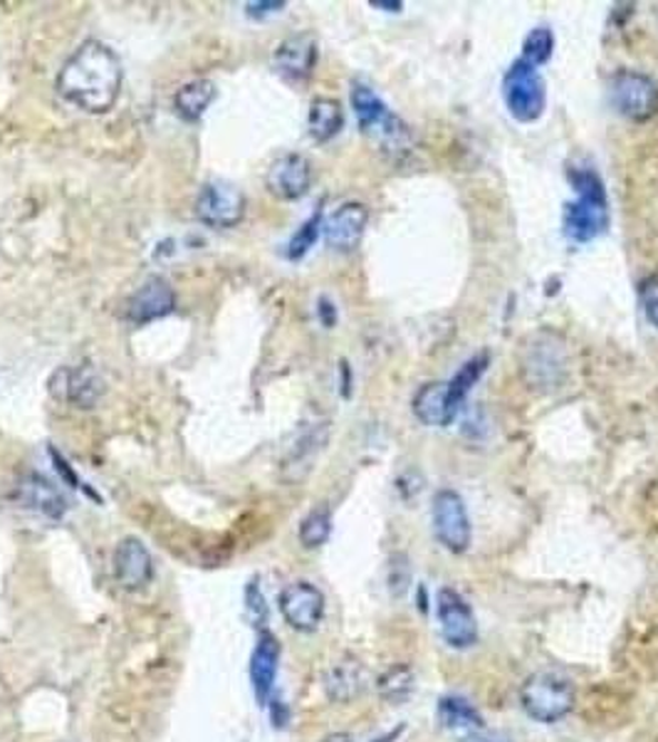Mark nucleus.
<instances>
[{
	"label": "nucleus",
	"mask_w": 658,
	"mask_h": 742,
	"mask_svg": "<svg viewBox=\"0 0 658 742\" xmlns=\"http://www.w3.org/2000/svg\"><path fill=\"white\" fill-rule=\"evenodd\" d=\"M320 230H322V210H317L315 216H310L300 226V230L295 233L288 243V258L290 260H302L310 248H315L317 238H320Z\"/></svg>",
	"instance_id": "27"
},
{
	"label": "nucleus",
	"mask_w": 658,
	"mask_h": 742,
	"mask_svg": "<svg viewBox=\"0 0 658 742\" xmlns=\"http://www.w3.org/2000/svg\"><path fill=\"white\" fill-rule=\"evenodd\" d=\"M436 614L441 636L451 649L466 651L478 644V622L470 604L451 586H443L436 596Z\"/></svg>",
	"instance_id": "8"
},
{
	"label": "nucleus",
	"mask_w": 658,
	"mask_h": 742,
	"mask_svg": "<svg viewBox=\"0 0 658 742\" xmlns=\"http://www.w3.org/2000/svg\"><path fill=\"white\" fill-rule=\"evenodd\" d=\"M285 8L282 0H268V3H248L246 6V13L248 18H256V20H262V18H268V16H276L280 13V10Z\"/></svg>",
	"instance_id": "30"
},
{
	"label": "nucleus",
	"mask_w": 658,
	"mask_h": 742,
	"mask_svg": "<svg viewBox=\"0 0 658 742\" xmlns=\"http://www.w3.org/2000/svg\"><path fill=\"white\" fill-rule=\"evenodd\" d=\"M317 315H320L325 327H335V323H337V307L332 303H329L327 297H322V300H320V307H317Z\"/></svg>",
	"instance_id": "32"
},
{
	"label": "nucleus",
	"mask_w": 658,
	"mask_h": 742,
	"mask_svg": "<svg viewBox=\"0 0 658 742\" xmlns=\"http://www.w3.org/2000/svg\"><path fill=\"white\" fill-rule=\"evenodd\" d=\"M520 705L537 723H559L575 708V685L565 675L532 673L520 689Z\"/></svg>",
	"instance_id": "4"
},
{
	"label": "nucleus",
	"mask_w": 658,
	"mask_h": 742,
	"mask_svg": "<svg viewBox=\"0 0 658 742\" xmlns=\"http://www.w3.org/2000/svg\"><path fill=\"white\" fill-rule=\"evenodd\" d=\"M50 456H52V461H54V468H58V471L62 473V478H64V481H68L72 487H84V485L80 483V478H77V475L72 473V468L68 465V461H64L58 451L50 448Z\"/></svg>",
	"instance_id": "31"
},
{
	"label": "nucleus",
	"mask_w": 658,
	"mask_h": 742,
	"mask_svg": "<svg viewBox=\"0 0 658 742\" xmlns=\"http://www.w3.org/2000/svg\"><path fill=\"white\" fill-rule=\"evenodd\" d=\"M352 107L359 119V129L365 131L369 139H375L383 151L401 154L411 147L409 127H406L367 85H355Z\"/></svg>",
	"instance_id": "3"
},
{
	"label": "nucleus",
	"mask_w": 658,
	"mask_h": 742,
	"mask_svg": "<svg viewBox=\"0 0 658 742\" xmlns=\"http://www.w3.org/2000/svg\"><path fill=\"white\" fill-rule=\"evenodd\" d=\"M367 220L369 210L365 204L339 206L335 214L327 218V224H322L327 246L339 253H352L361 243V236H365Z\"/></svg>",
	"instance_id": "16"
},
{
	"label": "nucleus",
	"mask_w": 658,
	"mask_h": 742,
	"mask_svg": "<svg viewBox=\"0 0 658 742\" xmlns=\"http://www.w3.org/2000/svg\"><path fill=\"white\" fill-rule=\"evenodd\" d=\"M58 92L77 109L104 115L122 90V65L100 40H87L72 52L58 75Z\"/></svg>",
	"instance_id": "1"
},
{
	"label": "nucleus",
	"mask_w": 658,
	"mask_h": 742,
	"mask_svg": "<svg viewBox=\"0 0 658 742\" xmlns=\"http://www.w3.org/2000/svg\"><path fill=\"white\" fill-rule=\"evenodd\" d=\"M272 65L290 82H305L317 65V40L310 32L285 38L272 52Z\"/></svg>",
	"instance_id": "14"
},
{
	"label": "nucleus",
	"mask_w": 658,
	"mask_h": 742,
	"mask_svg": "<svg viewBox=\"0 0 658 742\" xmlns=\"http://www.w3.org/2000/svg\"><path fill=\"white\" fill-rule=\"evenodd\" d=\"M413 414L426 426H448L458 416L456 408L448 404L446 384H426L413 396Z\"/></svg>",
	"instance_id": "20"
},
{
	"label": "nucleus",
	"mask_w": 658,
	"mask_h": 742,
	"mask_svg": "<svg viewBox=\"0 0 658 742\" xmlns=\"http://www.w3.org/2000/svg\"><path fill=\"white\" fill-rule=\"evenodd\" d=\"M555 50V36L550 28H535L528 38L522 42V60H528L530 65H542L552 58Z\"/></svg>",
	"instance_id": "28"
},
{
	"label": "nucleus",
	"mask_w": 658,
	"mask_h": 742,
	"mask_svg": "<svg viewBox=\"0 0 658 742\" xmlns=\"http://www.w3.org/2000/svg\"><path fill=\"white\" fill-rule=\"evenodd\" d=\"M114 577L127 592H139L153 580V560L144 542L127 537L114 550Z\"/></svg>",
	"instance_id": "13"
},
{
	"label": "nucleus",
	"mask_w": 658,
	"mask_h": 742,
	"mask_svg": "<svg viewBox=\"0 0 658 742\" xmlns=\"http://www.w3.org/2000/svg\"><path fill=\"white\" fill-rule=\"evenodd\" d=\"M246 216V196L228 181H208L196 198V218L211 228H233Z\"/></svg>",
	"instance_id": "9"
},
{
	"label": "nucleus",
	"mask_w": 658,
	"mask_h": 742,
	"mask_svg": "<svg viewBox=\"0 0 658 742\" xmlns=\"http://www.w3.org/2000/svg\"><path fill=\"white\" fill-rule=\"evenodd\" d=\"M345 127L342 105L332 97H317L310 105V117H307V129L315 141L335 139Z\"/></svg>",
	"instance_id": "22"
},
{
	"label": "nucleus",
	"mask_w": 658,
	"mask_h": 742,
	"mask_svg": "<svg viewBox=\"0 0 658 742\" xmlns=\"http://www.w3.org/2000/svg\"><path fill=\"white\" fill-rule=\"evenodd\" d=\"M213 99H216V85L211 80H193L189 85H183L177 92V97H173V107H177V115L181 119L199 121Z\"/></svg>",
	"instance_id": "23"
},
{
	"label": "nucleus",
	"mask_w": 658,
	"mask_h": 742,
	"mask_svg": "<svg viewBox=\"0 0 658 742\" xmlns=\"http://www.w3.org/2000/svg\"><path fill=\"white\" fill-rule=\"evenodd\" d=\"M436 715L441 728L453 730V733H463L466 738L476 735L482 730V715L466 701V698L458 695L441 698L436 708Z\"/></svg>",
	"instance_id": "21"
},
{
	"label": "nucleus",
	"mask_w": 658,
	"mask_h": 742,
	"mask_svg": "<svg viewBox=\"0 0 658 742\" xmlns=\"http://www.w3.org/2000/svg\"><path fill=\"white\" fill-rule=\"evenodd\" d=\"M52 394L74 408H94L104 396V379L90 364L74 369H60L54 374Z\"/></svg>",
	"instance_id": "12"
},
{
	"label": "nucleus",
	"mask_w": 658,
	"mask_h": 742,
	"mask_svg": "<svg viewBox=\"0 0 658 742\" xmlns=\"http://www.w3.org/2000/svg\"><path fill=\"white\" fill-rule=\"evenodd\" d=\"M278 663H280V644L276 634L260 629L258 644L250 656V681H253V691L260 705H266L276 689L278 679Z\"/></svg>",
	"instance_id": "18"
},
{
	"label": "nucleus",
	"mask_w": 658,
	"mask_h": 742,
	"mask_svg": "<svg viewBox=\"0 0 658 742\" xmlns=\"http://www.w3.org/2000/svg\"><path fill=\"white\" fill-rule=\"evenodd\" d=\"M419 612H426V590H419Z\"/></svg>",
	"instance_id": "35"
},
{
	"label": "nucleus",
	"mask_w": 658,
	"mask_h": 742,
	"mask_svg": "<svg viewBox=\"0 0 658 742\" xmlns=\"http://www.w3.org/2000/svg\"><path fill=\"white\" fill-rule=\"evenodd\" d=\"M325 742H352V738H349V735H335V738H329Z\"/></svg>",
	"instance_id": "36"
},
{
	"label": "nucleus",
	"mask_w": 658,
	"mask_h": 742,
	"mask_svg": "<svg viewBox=\"0 0 658 742\" xmlns=\"http://www.w3.org/2000/svg\"><path fill=\"white\" fill-rule=\"evenodd\" d=\"M416 689V675L409 666H403V663H397V666H391L379 675L377 681V691L387 703L393 705H401L411 698Z\"/></svg>",
	"instance_id": "24"
},
{
	"label": "nucleus",
	"mask_w": 658,
	"mask_h": 742,
	"mask_svg": "<svg viewBox=\"0 0 658 742\" xmlns=\"http://www.w3.org/2000/svg\"><path fill=\"white\" fill-rule=\"evenodd\" d=\"M367 689V669L352 656L337 661L332 669L327 671L325 691L337 703H349Z\"/></svg>",
	"instance_id": "19"
},
{
	"label": "nucleus",
	"mask_w": 658,
	"mask_h": 742,
	"mask_svg": "<svg viewBox=\"0 0 658 742\" xmlns=\"http://www.w3.org/2000/svg\"><path fill=\"white\" fill-rule=\"evenodd\" d=\"M488 367V354H482V357H473L470 362H466L463 367L458 369V374L453 376L451 382H448V404H451L456 412L458 406L466 402V396L470 394V389L478 384V379L482 376Z\"/></svg>",
	"instance_id": "25"
},
{
	"label": "nucleus",
	"mask_w": 658,
	"mask_h": 742,
	"mask_svg": "<svg viewBox=\"0 0 658 742\" xmlns=\"http://www.w3.org/2000/svg\"><path fill=\"white\" fill-rule=\"evenodd\" d=\"M463 742H510V740L498 738V735H480V733H476V735H468Z\"/></svg>",
	"instance_id": "33"
},
{
	"label": "nucleus",
	"mask_w": 658,
	"mask_h": 742,
	"mask_svg": "<svg viewBox=\"0 0 658 742\" xmlns=\"http://www.w3.org/2000/svg\"><path fill=\"white\" fill-rule=\"evenodd\" d=\"M278 606L285 622L295 631L312 634L325 619V594L310 582H292L278 596Z\"/></svg>",
	"instance_id": "10"
},
{
	"label": "nucleus",
	"mask_w": 658,
	"mask_h": 742,
	"mask_svg": "<svg viewBox=\"0 0 658 742\" xmlns=\"http://www.w3.org/2000/svg\"><path fill=\"white\" fill-rule=\"evenodd\" d=\"M502 99L508 112L520 125H532L542 117L547 105V90L542 75L528 60H515L502 77Z\"/></svg>",
	"instance_id": "5"
},
{
	"label": "nucleus",
	"mask_w": 658,
	"mask_h": 742,
	"mask_svg": "<svg viewBox=\"0 0 658 742\" xmlns=\"http://www.w3.org/2000/svg\"><path fill=\"white\" fill-rule=\"evenodd\" d=\"M329 533H332V515H329L327 507H317V511L307 513L300 523V542L307 550L322 547L329 540Z\"/></svg>",
	"instance_id": "26"
},
{
	"label": "nucleus",
	"mask_w": 658,
	"mask_h": 742,
	"mask_svg": "<svg viewBox=\"0 0 658 742\" xmlns=\"http://www.w3.org/2000/svg\"><path fill=\"white\" fill-rule=\"evenodd\" d=\"M16 501L48 520H62L68 513V501L48 478L38 473H28L16 485Z\"/></svg>",
	"instance_id": "17"
},
{
	"label": "nucleus",
	"mask_w": 658,
	"mask_h": 742,
	"mask_svg": "<svg viewBox=\"0 0 658 742\" xmlns=\"http://www.w3.org/2000/svg\"><path fill=\"white\" fill-rule=\"evenodd\" d=\"M173 307H177L173 287L163 278H151L131 295V300L127 305V317L129 323L134 325H149L153 319L171 315Z\"/></svg>",
	"instance_id": "15"
},
{
	"label": "nucleus",
	"mask_w": 658,
	"mask_h": 742,
	"mask_svg": "<svg viewBox=\"0 0 658 742\" xmlns=\"http://www.w3.org/2000/svg\"><path fill=\"white\" fill-rule=\"evenodd\" d=\"M433 533L441 545L453 552V555H463L473 540V527H470V517L466 511L463 497L456 491H438L433 495Z\"/></svg>",
	"instance_id": "7"
},
{
	"label": "nucleus",
	"mask_w": 658,
	"mask_h": 742,
	"mask_svg": "<svg viewBox=\"0 0 658 742\" xmlns=\"http://www.w3.org/2000/svg\"><path fill=\"white\" fill-rule=\"evenodd\" d=\"M611 107L631 121H649L658 115V85L649 75L624 70L609 85Z\"/></svg>",
	"instance_id": "6"
},
{
	"label": "nucleus",
	"mask_w": 658,
	"mask_h": 742,
	"mask_svg": "<svg viewBox=\"0 0 658 742\" xmlns=\"http://www.w3.org/2000/svg\"><path fill=\"white\" fill-rule=\"evenodd\" d=\"M371 8H383V10H389V13H399V10L403 8V3H399V0H393V3H387V0H383V3H379V0H375V3H371Z\"/></svg>",
	"instance_id": "34"
},
{
	"label": "nucleus",
	"mask_w": 658,
	"mask_h": 742,
	"mask_svg": "<svg viewBox=\"0 0 658 742\" xmlns=\"http://www.w3.org/2000/svg\"><path fill=\"white\" fill-rule=\"evenodd\" d=\"M639 295H641L646 317H649V323L654 327H658V275H651V278H646L641 283Z\"/></svg>",
	"instance_id": "29"
},
{
	"label": "nucleus",
	"mask_w": 658,
	"mask_h": 742,
	"mask_svg": "<svg viewBox=\"0 0 658 742\" xmlns=\"http://www.w3.org/2000/svg\"><path fill=\"white\" fill-rule=\"evenodd\" d=\"M268 191L280 201H298L312 186V166L302 154H285L272 161L266 176Z\"/></svg>",
	"instance_id": "11"
},
{
	"label": "nucleus",
	"mask_w": 658,
	"mask_h": 742,
	"mask_svg": "<svg viewBox=\"0 0 658 742\" xmlns=\"http://www.w3.org/2000/svg\"><path fill=\"white\" fill-rule=\"evenodd\" d=\"M577 198L565 206V236L572 243H589L609 224L607 191L599 176L589 169H575L569 174Z\"/></svg>",
	"instance_id": "2"
}]
</instances>
